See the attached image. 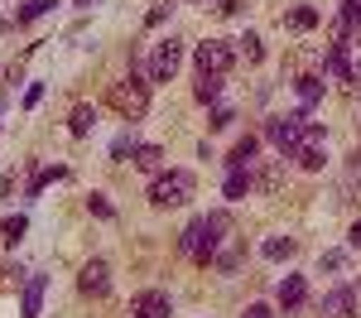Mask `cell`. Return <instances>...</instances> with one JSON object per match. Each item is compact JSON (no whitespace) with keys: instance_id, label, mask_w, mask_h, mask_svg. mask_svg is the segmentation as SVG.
<instances>
[{"instance_id":"obj_34","label":"cell","mask_w":361,"mask_h":318,"mask_svg":"<svg viewBox=\"0 0 361 318\" xmlns=\"http://www.w3.org/2000/svg\"><path fill=\"white\" fill-rule=\"evenodd\" d=\"M39 102H44V82H34V87H29V92H25V106H29V111H34Z\"/></svg>"},{"instance_id":"obj_33","label":"cell","mask_w":361,"mask_h":318,"mask_svg":"<svg viewBox=\"0 0 361 318\" xmlns=\"http://www.w3.org/2000/svg\"><path fill=\"white\" fill-rule=\"evenodd\" d=\"M231 121H236V111H231V106H217V111H212V130H226Z\"/></svg>"},{"instance_id":"obj_21","label":"cell","mask_w":361,"mask_h":318,"mask_svg":"<svg viewBox=\"0 0 361 318\" xmlns=\"http://www.w3.org/2000/svg\"><path fill=\"white\" fill-rule=\"evenodd\" d=\"M58 178H68V169H63V164H49V169H39L34 178H29V198H39L49 183H58Z\"/></svg>"},{"instance_id":"obj_36","label":"cell","mask_w":361,"mask_h":318,"mask_svg":"<svg viewBox=\"0 0 361 318\" xmlns=\"http://www.w3.org/2000/svg\"><path fill=\"white\" fill-rule=\"evenodd\" d=\"M246 318H275V314H270V304H250Z\"/></svg>"},{"instance_id":"obj_10","label":"cell","mask_w":361,"mask_h":318,"mask_svg":"<svg viewBox=\"0 0 361 318\" xmlns=\"http://www.w3.org/2000/svg\"><path fill=\"white\" fill-rule=\"evenodd\" d=\"M352 314H357V289L352 285L333 289V294L323 299V318H352Z\"/></svg>"},{"instance_id":"obj_11","label":"cell","mask_w":361,"mask_h":318,"mask_svg":"<svg viewBox=\"0 0 361 318\" xmlns=\"http://www.w3.org/2000/svg\"><path fill=\"white\" fill-rule=\"evenodd\" d=\"M250 178H255V188H260V193H279V188H284V154H279V159H265Z\"/></svg>"},{"instance_id":"obj_20","label":"cell","mask_w":361,"mask_h":318,"mask_svg":"<svg viewBox=\"0 0 361 318\" xmlns=\"http://www.w3.org/2000/svg\"><path fill=\"white\" fill-rule=\"evenodd\" d=\"M92 126H97V106H73V116H68V130L82 140V135H92Z\"/></svg>"},{"instance_id":"obj_16","label":"cell","mask_w":361,"mask_h":318,"mask_svg":"<svg viewBox=\"0 0 361 318\" xmlns=\"http://www.w3.org/2000/svg\"><path fill=\"white\" fill-rule=\"evenodd\" d=\"M250 188H255V178H250V169H226V183H222V193L231 202H241L250 193Z\"/></svg>"},{"instance_id":"obj_18","label":"cell","mask_w":361,"mask_h":318,"mask_svg":"<svg viewBox=\"0 0 361 318\" xmlns=\"http://www.w3.org/2000/svg\"><path fill=\"white\" fill-rule=\"evenodd\" d=\"M255 149H260V140L255 135H241V140L231 145V154H226V169H246L250 159H255Z\"/></svg>"},{"instance_id":"obj_39","label":"cell","mask_w":361,"mask_h":318,"mask_svg":"<svg viewBox=\"0 0 361 318\" xmlns=\"http://www.w3.org/2000/svg\"><path fill=\"white\" fill-rule=\"evenodd\" d=\"M0 111H5V97H0Z\"/></svg>"},{"instance_id":"obj_3","label":"cell","mask_w":361,"mask_h":318,"mask_svg":"<svg viewBox=\"0 0 361 318\" xmlns=\"http://www.w3.org/2000/svg\"><path fill=\"white\" fill-rule=\"evenodd\" d=\"M193 193H197V178L188 169H164V173H154V183H149V202L154 207H183Z\"/></svg>"},{"instance_id":"obj_9","label":"cell","mask_w":361,"mask_h":318,"mask_svg":"<svg viewBox=\"0 0 361 318\" xmlns=\"http://www.w3.org/2000/svg\"><path fill=\"white\" fill-rule=\"evenodd\" d=\"M169 314H173V304H169L164 289H145L130 299V318H169Z\"/></svg>"},{"instance_id":"obj_13","label":"cell","mask_w":361,"mask_h":318,"mask_svg":"<svg viewBox=\"0 0 361 318\" xmlns=\"http://www.w3.org/2000/svg\"><path fill=\"white\" fill-rule=\"evenodd\" d=\"M328 73L337 82H352V44H328Z\"/></svg>"},{"instance_id":"obj_4","label":"cell","mask_w":361,"mask_h":318,"mask_svg":"<svg viewBox=\"0 0 361 318\" xmlns=\"http://www.w3.org/2000/svg\"><path fill=\"white\" fill-rule=\"evenodd\" d=\"M304 130H308V111H284V116H270L265 121V140L275 145L284 159L294 154V145L304 140Z\"/></svg>"},{"instance_id":"obj_24","label":"cell","mask_w":361,"mask_h":318,"mask_svg":"<svg viewBox=\"0 0 361 318\" xmlns=\"http://www.w3.org/2000/svg\"><path fill=\"white\" fill-rule=\"evenodd\" d=\"M193 97L202 102V106H207V102H217V97H222V78H212V73H197Z\"/></svg>"},{"instance_id":"obj_30","label":"cell","mask_w":361,"mask_h":318,"mask_svg":"<svg viewBox=\"0 0 361 318\" xmlns=\"http://www.w3.org/2000/svg\"><path fill=\"white\" fill-rule=\"evenodd\" d=\"M318 265H323L328 275H342V270H347V251H323V260H318Z\"/></svg>"},{"instance_id":"obj_28","label":"cell","mask_w":361,"mask_h":318,"mask_svg":"<svg viewBox=\"0 0 361 318\" xmlns=\"http://www.w3.org/2000/svg\"><path fill=\"white\" fill-rule=\"evenodd\" d=\"M318 25V10L313 5H299V10H289V29H313Z\"/></svg>"},{"instance_id":"obj_1","label":"cell","mask_w":361,"mask_h":318,"mask_svg":"<svg viewBox=\"0 0 361 318\" xmlns=\"http://www.w3.org/2000/svg\"><path fill=\"white\" fill-rule=\"evenodd\" d=\"M226 231H231V212H207V217H197V222L183 227L178 251L193 260V265H212V256H217V246H222Z\"/></svg>"},{"instance_id":"obj_38","label":"cell","mask_w":361,"mask_h":318,"mask_svg":"<svg viewBox=\"0 0 361 318\" xmlns=\"http://www.w3.org/2000/svg\"><path fill=\"white\" fill-rule=\"evenodd\" d=\"M347 87H352V92H361V63H352V82H347Z\"/></svg>"},{"instance_id":"obj_7","label":"cell","mask_w":361,"mask_h":318,"mask_svg":"<svg viewBox=\"0 0 361 318\" xmlns=\"http://www.w3.org/2000/svg\"><path fill=\"white\" fill-rule=\"evenodd\" d=\"M178 63H183V44L178 39H164L154 58H149V82H169L173 73H178Z\"/></svg>"},{"instance_id":"obj_25","label":"cell","mask_w":361,"mask_h":318,"mask_svg":"<svg viewBox=\"0 0 361 318\" xmlns=\"http://www.w3.org/2000/svg\"><path fill=\"white\" fill-rule=\"evenodd\" d=\"M294 251H299L294 236H270V241H265V256H270V260H289Z\"/></svg>"},{"instance_id":"obj_40","label":"cell","mask_w":361,"mask_h":318,"mask_svg":"<svg viewBox=\"0 0 361 318\" xmlns=\"http://www.w3.org/2000/svg\"><path fill=\"white\" fill-rule=\"evenodd\" d=\"M78 5H92V0H78Z\"/></svg>"},{"instance_id":"obj_12","label":"cell","mask_w":361,"mask_h":318,"mask_svg":"<svg viewBox=\"0 0 361 318\" xmlns=\"http://www.w3.org/2000/svg\"><path fill=\"white\" fill-rule=\"evenodd\" d=\"M241 265H246V236H236L226 251H217V256H212V270H222V275H236Z\"/></svg>"},{"instance_id":"obj_26","label":"cell","mask_w":361,"mask_h":318,"mask_svg":"<svg viewBox=\"0 0 361 318\" xmlns=\"http://www.w3.org/2000/svg\"><path fill=\"white\" fill-rule=\"evenodd\" d=\"M173 10H178V0H154V5H149V15H145V25L149 29H159L169 20V15H173Z\"/></svg>"},{"instance_id":"obj_15","label":"cell","mask_w":361,"mask_h":318,"mask_svg":"<svg viewBox=\"0 0 361 318\" xmlns=\"http://www.w3.org/2000/svg\"><path fill=\"white\" fill-rule=\"evenodd\" d=\"M130 164H135L140 173H164V149H159V145H140L135 154H130Z\"/></svg>"},{"instance_id":"obj_23","label":"cell","mask_w":361,"mask_h":318,"mask_svg":"<svg viewBox=\"0 0 361 318\" xmlns=\"http://www.w3.org/2000/svg\"><path fill=\"white\" fill-rule=\"evenodd\" d=\"M54 5H58V0H25V5L15 10V25H34V20H39V15H49Z\"/></svg>"},{"instance_id":"obj_5","label":"cell","mask_w":361,"mask_h":318,"mask_svg":"<svg viewBox=\"0 0 361 318\" xmlns=\"http://www.w3.org/2000/svg\"><path fill=\"white\" fill-rule=\"evenodd\" d=\"M197 73H212V78H226L231 73V63H236V39H207V44H197Z\"/></svg>"},{"instance_id":"obj_35","label":"cell","mask_w":361,"mask_h":318,"mask_svg":"<svg viewBox=\"0 0 361 318\" xmlns=\"http://www.w3.org/2000/svg\"><path fill=\"white\" fill-rule=\"evenodd\" d=\"M347 246H352V251H361V222H352V231H347Z\"/></svg>"},{"instance_id":"obj_27","label":"cell","mask_w":361,"mask_h":318,"mask_svg":"<svg viewBox=\"0 0 361 318\" xmlns=\"http://www.w3.org/2000/svg\"><path fill=\"white\" fill-rule=\"evenodd\" d=\"M25 217H5V222H0V241H5V246H15V241H20V236H25Z\"/></svg>"},{"instance_id":"obj_31","label":"cell","mask_w":361,"mask_h":318,"mask_svg":"<svg viewBox=\"0 0 361 318\" xmlns=\"http://www.w3.org/2000/svg\"><path fill=\"white\" fill-rule=\"evenodd\" d=\"M140 145H135V135H116V145H111V159H126V154H135Z\"/></svg>"},{"instance_id":"obj_2","label":"cell","mask_w":361,"mask_h":318,"mask_svg":"<svg viewBox=\"0 0 361 318\" xmlns=\"http://www.w3.org/2000/svg\"><path fill=\"white\" fill-rule=\"evenodd\" d=\"M106 106H111L121 121H140V116L149 111V82H145L140 73H130V78L111 82V92H106Z\"/></svg>"},{"instance_id":"obj_17","label":"cell","mask_w":361,"mask_h":318,"mask_svg":"<svg viewBox=\"0 0 361 318\" xmlns=\"http://www.w3.org/2000/svg\"><path fill=\"white\" fill-rule=\"evenodd\" d=\"M44 289H49V275H34L25 285V314L20 318H39V309H44Z\"/></svg>"},{"instance_id":"obj_32","label":"cell","mask_w":361,"mask_h":318,"mask_svg":"<svg viewBox=\"0 0 361 318\" xmlns=\"http://www.w3.org/2000/svg\"><path fill=\"white\" fill-rule=\"evenodd\" d=\"M87 207H92L97 217H106V222H111V217H116V207H111V202H106V198H102V193H92V198H87Z\"/></svg>"},{"instance_id":"obj_22","label":"cell","mask_w":361,"mask_h":318,"mask_svg":"<svg viewBox=\"0 0 361 318\" xmlns=\"http://www.w3.org/2000/svg\"><path fill=\"white\" fill-rule=\"evenodd\" d=\"M236 58H246V63H260V58H265V44H260V34H241V39H236Z\"/></svg>"},{"instance_id":"obj_37","label":"cell","mask_w":361,"mask_h":318,"mask_svg":"<svg viewBox=\"0 0 361 318\" xmlns=\"http://www.w3.org/2000/svg\"><path fill=\"white\" fill-rule=\"evenodd\" d=\"M241 10V0H217V15H236Z\"/></svg>"},{"instance_id":"obj_6","label":"cell","mask_w":361,"mask_h":318,"mask_svg":"<svg viewBox=\"0 0 361 318\" xmlns=\"http://www.w3.org/2000/svg\"><path fill=\"white\" fill-rule=\"evenodd\" d=\"M289 159H294V164H299V169H323V126H313V121H308V130H304V140L294 145V154H289Z\"/></svg>"},{"instance_id":"obj_19","label":"cell","mask_w":361,"mask_h":318,"mask_svg":"<svg viewBox=\"0 0 361 318\" xmlns=\"http://www.w3.org/2000/svg\"><path fill=\"white\" fill-rule=\"evenodd\" d=\"M294 92H299V111H308L323 102V78H294Z\"/></svg>"},{"instance_id":"obj_29","label":"cell","mask_w":361,"mask_h":318,"mask_svg":"<svg viewBox=\"0 0 361 318\" xmlns=\"http://www.w3.org/2000/svg\"><path fill=\"white\" fill-rule=\"evenodd\" d=\"M337 15H342V20L352 25V34L361 39V0H342V10H337Z\"/></svg>"},{"instance_id":"obj_14","label":"cell","mask_w":361,"mask_h":318,"mask_svg":"<svg viewBox=\"0 0 361 318\" xmlns=\"http://www.w3.org/2000/svg\"><path fill=\"white\" fill-rule=\"evenodd\" d=\"M304 299H308L304 275H284V280H279V309H299Z\"/></svg>"},{"instance_id":"obj_8","label":"cell","mask_w":361,"mask_h":318,"mask_svg":"<svg viewBox=\"0 0 361 318\" xmlns=\"http://www.w3.org/2000/svg\"><path fill=\"white\" fill-rule=\"evenodd\" d=\"M78 289H82L87 299H102L106 289H111V265L97 256V260H87L82 265V275H78Z\"/></svg>"}]
</instances>
